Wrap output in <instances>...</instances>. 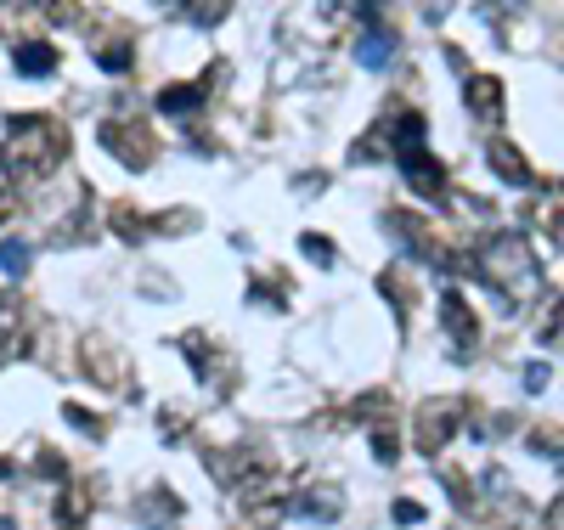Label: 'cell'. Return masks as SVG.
Returning <instances> with one entry per match:
<instances>
[{
	"label": "cell",
	"mask_w": 564,
	"mask_h": 530,
	"mask_svg": "<svg viewBox=\"0 0 564 530\" xmlns=\"http://www.w3.org/2000/svg\"><path fill=\"white\" fill-rule=\"evenodd\" d=\"M548 530H564V497H559V502L548 508Z\"/></svg>",
	"instance_id": "83f0119b"
},
{
	"label": "cell",
	"mask_w": 564,
	"mask_h": 530,
	"mask_svg": "<svg viewBox=\"0 0 564 530\" xmlns=\"http://www.w3.org/2000/svg\"><path fill=\"white\" fill-rule=\"evenodd\" d=\"M491 169L514 186H531V164L519 158V147H508V141H491Z\"/></svg>",
	"instance_id": "7c38bea8"
},
{
	"label": "cell",
	"mask_w": 564,
	"mask_h": 530,
	"mask_svg": "<svg viewBox=\"0 0 564 530\" xmlns=\"http://www.w3.org/2000/svg\"><path fill=\"white\" fill-rule=\"evenodd\" d=\"M417 519H424V508H417V502H395V525H417Z\"/></svg>",
	"instance_id": "484cf974"
},
{
	"label": "cell",
	"mask_w": 564,
	"mask_h": 530,
	"mask_svg": "<svg viewBox=\"0 0 564 530\" xmlns=\"http://www.w3.org/2000/svg\"><path fill=\"white\" fill-rule=\"evenodd\" d=\"M102 68H108V74L130 68V40H108V46H102Z\"/></svg>",
	"instance_id": "d6986e66"
},
{
	"label": "cell",
	"mask_w": 564,
	"mask_h": 530,
	"mask_svg": "<svg viewBox=\"0 0 564 530\" xmlns=\"http://www.w3.org/2000/svg\"><path fill=\"white\" fill-rule=\"evenodd\" d=\"M0 220H6V198H0Z\"/></svg>",
	"instance_id": "f1b7e54d"
},
{
	"label": "cell",
	"mask_w": 564,
	"mask_h": 530,
	"mask_svg": "<svg viewBox=\"0 0 564 530\" xmlns=\"http://www.w3.org/2000/svg\"><path fill=\"white\" fill-rule=\"evenodd\" d=\"M62 418H68V423H79V429H85V435H108V423H102L96 412H85V407H79V400H68V407H62Z\"/></svg>",
	"instance_id": "44dd1931"
},
{
	"label": "cell",
	"mask_w": 564,
	"mask_h": 530,
	"mask_svg": "<svg viewBox=\"0 0 564 530\" xmlns=\"http://www.w3.org/2000/svg\"><path fill=\"white\" fill-rule=\"evenodd\" d=\"M300 248H305V254H310L317 265H333V243H327V238H317V231H310V238H305Z\"/></svg>",
	"instance_id": "603a6c76"
},
{
	"label": "cell",
	"mask_w": 564,
	"mask_h": 530,
	"mask_svg": "<svg viewBox=\"0 0 564 530\" xmlns=\"http://www.w3.org/2000/svg\"><path fill=\"white\" fill-rule=\"evenodd\" d=\"M479 271L497 283V288H508V293H525V288H536V271H531V248H525V238H497L486 254H479Z\"/></svg>",
	"instance_id": "7a4b0ae2"
},
{
	"label": "cell",
	"mask_w": 564,
	"mask_h": 530,
	"mask_svg": "<svg viewBox=\"0 0 564 530\" xmlns=\"http://www.w3.org/2000/svg\"><path fill=\"white\" fill-rule=\"evenodd\" d=\"M113 231H124V238H141V231H148V220H141L130 203H113Z\"/></svg>",
	"instance_id": "ffe728a7"
},
{
	"label": "cell",
	"mask_w": 564,
	"mask_h": 530,
	"mask_svg": "<svg viewBox=\"0 0 564 530\" xmlns=\"http://www.w3.org/2000/svg\"><path fill=\"white\" fill-rule=\"evenodd\" d=\"M548 378H553V367H548V362L525 367V390H531V395H536V390H548Z\"/></svg>",
	"instance_id": "d4e9b609"
},
{
	"label": "cell",
	"mask_w": 564,
	"mask_h": 530,
	"mask_svg": "<svg viewBox=\"0 0 564 530\" xmlns=\"http://www.w3.org/2000/svg\"><path fill=\"white\" fill-rule=\"evenodd\" d=\"M401 169H407V181H412V186H417L424 198H441V186H446V169H441V164H429V153L407 158Z\"/></svg>",
	"instance_id": "30bf717a"
},
{
	"label": "cell",
	"mask_w": 564,
	"mask_h": 530,
	"mask_svg": "<svg viewBox=\"0 0 564 530\" xmlns=\"http://www.w3.org/2000/svg\"><path fill=\"white\" fill-rule=\"evenodd\" d=\"M6 158H12V169H23V175H51V169L68 158V130L46 113H34V119L17 113L12 136H6Z\"/></svg>",
	"instance_id": "6da1fadb"
},
{
	"label": "cell",
	"mask_w": 564,
	"mask_h": 530,
	"mask_svg": "<svg viewBox=\"0 0 564 530\" xmlns=\"http://www.w3.org/2000/svg\"><path fill=\"white\" fill-rule=\"evenodd\" d=\"M175 514H181V497H170V491H148L141 497V525L148 530H175Z\"/></svg>",
	"instance_id": "9c48e42d"
},
{
	"label": "cell",
	"mask_w": 564,
	"mask_h": 530,
	"mask_svg": "<svg viewBox=\"0 0 564 530\" xmlns=\"http://www.w3.org/2000/svg\"><path fill=\"white\" fill-rule=\"evenodd\" d=\"M102 141H108V147H113V153H119L124 164H130V169H148V164H153V153H158L153 136L141 130V124H102Z\"/></svg>",
	"instance_id": "5b68a950"
},
{
	"label": "cell",
	"mask_w": 564,
	"mask_h": 530,
	"mask_svg": "<svg viewBox=\"0 0 564 530\" xmlns=\"http://www.w3.org/2000/svg\"><path fill=\"white\" fill-rule=\"evenodd\" d=\"M463 96H469V108H474L479 119H497V113H503V85L486 79V74H474V79L463 85Z\"/></svg>",
	"instance_id": "ba28073f"
},
{
	"label": "cell",
	"mask_w": 564,
	"mask_h": 530,
	"mask_svg": "<svg viewBox=\"0 0 564 530\" xmlns=\"http://www.w3.org/2000/svg\"><path fill=\"white\" fill-rule=\"evenodd\" d=\"M389 57H395V34L389 29H367L356 40V62H362V68H384Z\"/></svg>",
	"instance_id": "8fae6325"
},
{
	"label": "cell",
	"mask_w": 564,
	"mask_h": 530,
	"mask_svg": "<svg viewBox=\"0 0 564 530\" xmlns=\"http://www.w3.org/2000/svg\"><path fill=\"white\" fill-rule=\"evenodd\" d=\"M339 485H305V491H300V508H305V514H317V519H339Z\"/></svg>",
	"instance_id": "5bb4252c"
},
{
	"label": "cell",
	"mask_w": 564,
	"mask_h": 530,
	"mask_svg": "<svg viewBox=\"0 0 564 530\" xmlns=\"http://www.w3.org/2000/svg\"><path fill=\"white\" fill-rule=\"evenodd\" d=\"M446 485H452V497H457V502H469V485H463V469H446Z\"/></svg>",
	"instance_id": "4316f807"
},
{
	"label": "cell",
	"mask_w": 564,
	"mask_h": 530,
	"mask_svg": "<svg viewBox=\"0 0 564 530\" xmlns=\"http://www.w3.org/2000/svg\"><path fill=\"white\" fill-rule=\"evenodd\" d=\"M0 186H6V164H0Z\"/></svg>",
	"instance_id": "f546056e"
},
{
	"label": "cell",
	"mask_w": 564,
	"mask_h": 530,
	"mask_svg": "<svg viewBox=\"0 0 564 530\" xmlns=\"http://www.w3.org/2000/svg\"><path fill=\"white\" fill-rule=\"evenodd\" d=\"M158 429H164V440H175V435H186V418L164 407V412H158Z\"/></svg>",
	"instance_id": "cb8c5ba5"
},
{
	"label": "cell",
	"mask_w": 564,
	"mask_h": 530,
	"mask_svg": "<svg viewBox=\"0 0 564 530\" xmlns=\"http://www.w3.org/2000/svg\"><path fill=\"white\" fill-rule=\"evenodd\" d=\"M372 457H379V463H395V457H401V440H395L389 429H379V435H372Z\"/></svg>",
	"instance_id": "7402d4cb"
},
{
	"label": "cell",
	"mask_w": 564,
	"mask_h": 530,
	"mask_svg": "<svg viewBox=\"0 0 564 530\" xmlns=\"http://www.w3.org/2000/svg\"><path fill=\"white\" fill-rule=\"evenodd\" d=\"M441 322H446V333L457 338V345H469V338L479 333V322H474V310H469V300L457 288H441Z\"/></svg>",
	"instance_id": "8992f818"
},
{
	"label": "cell",
	"mask_w": 564,
	"mask_h": 530,
	"mask_svg": "<svg viewBox=\"0 0 564 530\" xmlns=\"http://www.w3.org/2000/svg\"><path fill=\"white\" fill-rule=\"evenodd\" d=\"M457 418H463V400H424L417 407V452L434 457L457 435Z\"/></svg>",
	"instance_id": "277c9868"
},
{
	"label": "cell",
	"mask_w": 564,
	"mask_h": 530,
	"mask_svg": "<svg viewBox=\"0 0 564 530\" xmlns=\"http://www.w3.org/2000/svg\"><path fill=\"white\" fill-rule=\"evenodd\" d=\"M203 96H209V79H198V85H170V91L158 96V108H164V113H198Z\"/></svg>",
	"instance_id": "4fadbf2b"
},
{
	"label": "cell",
	"mask_w": 564,
	"mask_h": 530,
	"mask_svg": "<svg viewBox=\"0 0 564 530\" xmlns=\"http://www.w3.org/2000/svg\"><path fill=\"white\" fill-rule=\"evenodd\" d=\"M57 51L51 46H17V74H51Z\"/></svg>",
	"instance_id": "9a60e30c"
},
{
	"label": "cell",
	"mask_w": 564,
	"mask_h": 530,
	"mask_svg": "<svg viewBox=\"0 0 564 530\" xmlns=\"http://www.w3.org/2000/svg\"><path fill=\"white\" fill-rule=\"evenodd\" d=\"M91 502H96L91 485H68V491L57 497V525H62V530H79V525L91 519Z\"/></svg>",
	"instance_id": "52a82bcc"
},
{
	"label": "cell",
	"mask_w": 564,
	"mask_h": 530,
	"mask_svg": "<svg viewBox=\"0 0 564 530\" xmlns=\"http://www.w3.org/2000/svg\"><path fill=\"white\" fill-rule=\"evenodd\" d=\"M29 265H34L29 243H17V238H6V243H0V271H6V277H23Z\"/></svg>",
	"instance_id": "2e32d148"
},
{
	"label": "cell",
	"mask_w": 564,
	"mask_h": 530,
	"mask_svg": "<svg viewBox=\"0 0 564 530\" xmlns=\"http://www.w3.org/2000/svg\"><path fill=\"white\" fill-rule=\"evenodd\" d=\"M384 293H389V305H401V316H412V283L401 277V271H384Z\"/></svg>",
	"instance_id": "e0dca14e"
},
{
	"label": "cell",
	"mask_w": 564,
	"mask_h": 530,
	"mask_svg": "<svg viewBox=\"0 0 564 530\" xmlns=\"http://www.w3.org/2000/svg\"><path fill=\"white\" fill-rule=\"evenodd\" d=\"M23 300H17V293H0V333H17V328H23Z\"/></svg>",
	"instance_id": "ac0fdd59"
},
{
	"label": "cell",
	"mask_w": 564,
	"mask_h": 530,
	"mask_svg": "<svg viewBox=\"0 0 564 530\" xmlns=\"http://www.w3.org/2000/svg\"><path fill=\"white\" fill-rule=\"evenodd\" d=\"M79 373H85L91 384H102V390H130V362H124V350L113 345V338H102V333L79 338Z\"/></svg>",
	"instance_id": "3957f363"
}]
</instances>
